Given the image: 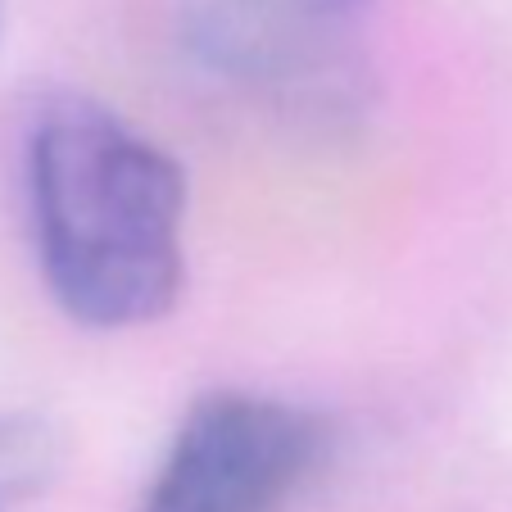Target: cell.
<instances>
[{
  "label": "cell",
  "instance_id": "3",
  "mask_svg": "<svg viewBox=\"0 0 512 512\" xmlns=\"http://www.w3.org/2000/svg\"><path fill=\"white\" fill-rule=\"evenodd\" d=\"M327 454L300 404L218 390L182 417L136 512H286Z\"/></svg>",
  "mask_w": 512,
  "mask_h": 512
},
{
  "label": "cell",
  "instance_id": "4",
  "mask_svg": "<svg viewBox=\"0 0 512 512\" xmlns=\"http://www.w3.org/2000/svg\"><path fill=\"white\" fill-rule=\"evenodd\" d=\"M0 23H5V0H0Z\"/></svg>",
  "mask_w": 512,
  "mask_h": 512
},
{
  "label": "cell",
  "instance_id": "1",
  "mask_svg": "<svg viewBox=\"0 0 512 512\" xmlns=\"http://www.w3.org/2000/svg\"><path fill=\"white\" fill-rule=\"evenodd\" d=\"M28 213L41 277L68 318L141 327L173 309L186 177L105 105H41L28 132Z\"/></svg>",
  "mask_w": 512,
  "mask_h": 512
},
{
  "label": "cell",
  "instance_id": "2",
  "mask_svg": "<svg viewBox=\"0 0 512 512\" xmlns=\"http://www.w3.org/2000/svg\"><path fill=\"white\" fill-rule=\"evenodd\" d=\"M377 0H182V50L227 96L300 132H349L372 109Z\"/></svg>",
  "mask_w": 512,
  "mask_h": 512
}]
</instances>
